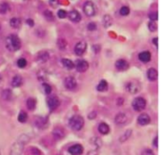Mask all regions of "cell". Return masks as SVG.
<instances>
[{"label": "cell", "instance_id": "cell-1", "mask_svg": "<svg viewBox=\"0 0 165 155\" xmlns=\"http://www.w3.org/2000/svg\"><path fill=\"white\" fill-rule=\"evenodd\" d=\"M6 47L9 51H17L21 47V41L17 36L11 35L6 39Z\"/></svg>", "mask_w": 165, "mask_h": 155}, {"label": "cell", "instance_id": "cell-2", "mask_svg": "<svg viewBox=\"0 0 165 155\" xmlns=\"http://www.w3.org/2000/svg\"><path fill=\"white\" fill-rule=\"evenodd\" d=\"M25 135H23L17 141L12 145L11 148L10 155H21L24 151V146L25 143H27L28 141H24Z\"/></svg>", "mask_w": 165, "mask_h": 155}, {"label": "cell", "instance_id": "cell-3", "mask_svg": "<svg viewBox=\"0 0 165 155\" xmlns=\"http://www.w3.org/2000/svg\"><path fill=\"white\" fill-rule=\"evenodd\" d=\"M85 121L84 119L79 115H75L69 120V126L73 130L75 131H79L82 129L84 126Z\"/></svg>", "mask_w": 165, "mask_h": 155}, {"label": "cell", "instance_id": "cell-4", "mask_svg": "<svg viewBox=\"0 0 165 155\" xmlns=\"http://www.w3.org/2000/svg\"><path fill=\"white\" fill-rule=\"evenodd\" d=\"M132 107L137 111H143L146 107V100L142 97L135 98L132 102Z\"/></svg>", "mask_w": 165, "mask_h": 155}, {"label": "cell", "instance_id": "cell-5", "mask_svg": "<svg viewBox=\"0 0 165 155\" xmlns=\"http://www.w3.org/2000/svg\"><path fill=\"white\" fill-rule=\"evenodd\" d=\"M126 90L128 91L131 94H136L140 91L141 89V86L140 83L136 80H132V81L129 82L126 86Z\"/></svg>", "mask_w": 165, "mask_h": 155}, {"label": "cell", "instance_id": "cell-6", "mask_svg": "<svg viewBox=\"0 0 165 155\" xmlns=\"http://www.w3.org/2000/svg\"><path fill=\"white\" fill-rule=\"evenodd\" d=\"M83 11L87 16H93L96 14V7L93 2L88 1L84 4Z\"/></svg>", "mask_w": 165, "mask_h": 155}, {"label": "cell", "instance_id": "cell-7", "mask_svg": "<svg viewBox=\"0 0 165 155\" xmlns=\"http://www.w3.org/2000/svg\"><path fill=\"white\" fill-rule=\"evenodd\" d=\"M47 103H48V108L52 110V111H53V110L57 109V107H59V105H60V100H59L58 97L52 95L50 96V97L48 99Z\"/></svg>", "mask_w": 165, "mask_h": 155}, {"label": "cell", "instance_id": "cell-8", "mask_svg": "<svg viewBox=\"0 0 165 155\" xmlns=\"http://www.w3.org/2000/svg\"><path fill=\"white\" fill-rule=\"evenodd\" d=\"M84 148L81 145L76 144L69 148V153L71 155H81L82 154Z\"/></svg>", "mask_w": 165, "mask_h": 155}, {"label": "cell", "instance_id": "cell-9", "mask_svg": "<svg viewBox=\"0 0 165 155\" xmlns=\"http://www.w3.org/2000/svg\"><path fill=\"white\" fill-rule=\"evenodd\" d=\"M75 67H76L77 70L79 71V72H85L88 70V68H89V63L86 61H85V60H78L76 62Z\"/></svg>", "mask_w": 165, "mask_h": 155}, {"label": "cell", "instance_id": "cell-10", "mask_svg": "<svg viewBox=\"0 0 165 155\" xmlns=\"http://www.w3.org/2000/svg\"><path fill=\"white\" fill-rule=\"evenodd\" d=\"M86 49V43L85 41H80L75 45L74 52L77 56H81Z\"/></svg>", "mask_w": 165, "mask_h": 155}, {"label": "cell", "instance_id": "cell-11", "mask_svg": "<svg viewBox=\"0 0 165 155\" xmlns=\"http://www.w3.org/2000/svg\"><path fill=\"white\" fill-rule=\"evenodd\" d=\"M65 87L69 90L74 89L77 86V81L75 78H73V77L72 76L67 77V78L65 79Z\"/></svg>", "mask_w": 165, "mask_h": 155}, {"label": "cell", "instance_id": "cell-12", "mask_svg": "<svg viewBox=\"0 0 165 155\" xmlns=\"http://www.w3.org/2000/svg\"><path fill=\"white\" fill-rule=\"evenodd\" d=\"M151 121V118L150 116H148V114L146 113H143L141 114L140 116L138 117V120H137V122L138 124L142 126H144V125H148Z\"/></svg>", "mask_w": 165, "mask_h": 155}, {"label": "cell", "instance_id": "cell-13", "mask_svg": "<svg viewBox=\"0 0 165 155\" xmlns=\"http://www.w3.org/2000/svg\"><path fill=\"white\" fill-rule=\"evenodd\" d=\"M115 66L119 71H125L129 68V63L125 60L120 59L116 61Z\"/></svg>", "mask_w": 165, "mask_h": 155}, {"label": "cell", "instance_id": "cell-14", "mask_svg": "<svg viewBox=\"0 0 165 155\" xmlns=\"http://www.w3.org/2000/svg\"><path fill=\"white\" fill-rule=\"evenodd\" d=\"M52 135H53L55 139H57V140H61V139L64 138L65 133L63 129H61L60 127H57V128H55L53 132H52Z\"/></svg>", "mask_w": 165, "mask_h": 155}, {"label": "cell", "instance_id": "cell-15", "mask_svg": "<svg viewBox=\"0 0 165 155\" xmlns=\"http://www.w3.org/2000/svg\"><path fill=\"white\" fill-rule=\"evenodd\" d=\"M68 15H69V20L74 23H78L81 20V16L80 13L77 11H75V10L70 11Z\"/></svg>", "mask_w": 165, "mask_h": 155}, {"label": "cell", "instance_id": "cell-16", "mask_svg": "<svg viewBox=\"0 0 165 155\" xmlns=\"http://www.w3.org/2000/svg\"><path fill=\"white\" fill-rule=\"evenodd\" d=\"M151 58H152V55L149 51H144L139 54V59L142 62H148L150 61Z\"/></svg>", "mask_w": 165, "mask_h": 155}, {"label": "cell", "instance_id": "cell-17", "mask_svg": "<svg viewBox=\"0 0 165 155\" xmlns=\"http://www.w3.org/2000/svg\"><path fill=\"white\" fill-rule=\"evenodd\" d=\"M148 78L150 81H156L158 79V72L154 68H151L148 71Z\"/></svg>", "mask_w": 165, "mask_h": 155}, {"label": "cell", "instance_id": "cell-18", "mask_svg": "<svg viewBox=\"0 0 165 155\" xmlns=\"http://www.w3.org/2000/svg\"><path fill=\"white\" fill-rule=\"evenodd\" d=\"M48 58H49V54L45 51L39 52V54L37 55V61L39 62H41V63L46 62L48 60Z\"/></svg>", "mask_w": 165, "mask_h": 155}, {"label": "cell", "instance_id": "cell-19", "mask_svg": "<svg viewBox=\"0 0 165 155\" xmlns=\"http://www.w3.org/2000/svg\"><path fill=\"white\" fill-rule=\"evenodd\" d=\"M98 131L103 135L108 134L110 133V127L106 123H101L100 125H98Z\"/></svg>", "mask_w": 165, "mask_h": 155}, {"label": "cell", "instance_id": "cell-20", "mask_svg": "<svg viewBox=\"0 0 165 155\" xmlns=\"http://www.w3.org/2000/svg\"><path fill=\"white\" fill-rule=\"evenodd\" d=\"M115 122L118 125H123L126 122V116L125 114L119 113L118 114L116 117H115Z\"/></svg>", "mask_w": 165, "mask_h": 155}, {"label": "cell", "instance_id": "cell-21", "mask_svg": "<svg viewBox=\"0 0 165 155\" xmlns=\"http://www.w3.org/2000/svg\"><path fill=\"white\" fill-rule=\"evenodd\" d=\"M61 63L63 64V66L67 70H72V69L75 67V64L71 60L67 59V58H63V59L61 60Z\"/></svg>", "mask_w": 165, "mask_h": 155}, {"label": "cell", "instance_id": "cell-22", "mask_svg": "<svg viewBox=\"0 0 165 155\" xmlns=\"http://www.w3.org/2000/svg\"><path fill=\"white\" fill-rule=\"evenodd\" d=\"M22 83H23V79H22V77L20 75H15L12 79V82H11V85L13 86L14 87H19L22 85Z\"/></svg>", "mask_w": 165, "mask_h": 155}, {"label": "cell", "instance_id": "cell-23", "mask_svg": "<svg viewBox=\"0 0 165 155\" xmlns=\"http://www.w3.org/2000/svg\"><path fill=\"white\" fill-rule=\"evenodd\" d=\"M10 25H11L13 29H19L21 25V20L19 18H12L10 20Z\"/></svg>", "mask_w": 165, "mask_h": 155}, {"label": "cell", "instance_id": "cell-24", "mask_svg": "<svg viewBox=\"0 0 165 155\" xmlns=\"http://www.w3.org/2000/svg\"><path fill=\"white\" fill-rule=\"evenodd\" d=\"M36 101L34 98H29L27 101V107L29 110L32 111L36 108Z\"/></svg>", "mask_w": 165, "mask_h": 155}, {"label": "cell", "instance_id": "cell-25", "mask_svg": "<svg viewBox=\"0 0 165 155\" xmlns=\"http://www.w3.org/2000/svg\"><path fill=\"white\" fill-rule=\"evenodd\" d=\"M108 87V84H107V81L106 80H102L100 83H98V87H97V89H98V91H104Z\"/></svg>", "mask_w": 165, "mask_h": 155}, {"label": "cell", "instance_id": "cell-26", "mask_svg": "<svg viewBox=\"0 0 165 155\" xmlns=\"http://www.w3.org/2000/svg\"><path fill=\"white\" fill-rule=\"evenodd\" d=\"M47 125V120L44 118H42V117H39V118L37 119L36 120V125L39 128H43Z\"/></svg>", "mask_w": 165, "mask_h": 155}, {"label": "cell", "instance_id": "cell-27", "mask_svg": "<svg viewBox=\"0 0 165 155\" xmlns=\"http://www.w3.org/2000/svg\"><path fill=\"white\" fill-rule=\"evenodd\" d=\"M10 7L7 2L0 3V14H6L9 11Z\"/></svg>", "mask_w": 165, "mask_h": 155}, {"label": "cell", "instance_id": "cell-28", "mask_svg": "<svg viewBox=\"0 0 165 155\" xmlns=\"http://www.w3.org/2000/svg\"><path fill=\"white\" fill-rule=\"evenodd\" d=\"M90 141H91V144L93 145H95L96 148L97 149H99L101 146H102V140H101L100 138H93Z\"/></svg>", "mask_w": 165, "mask_h": 155}, {"label": "cell", "instance_id": "cell-29", "mask_svg": "<svg viewBox=\"0 0 165 155\" xmlns=\"http://www.w3.org/2000/svg\"><path fill=\"white\" fill-rule=\"evenodd\" d=\"M131 133H132V132H131V130H130V129H129V130H127V131L125 132V133H124L123 135H122V137L119 138V141L122 142V143L124 141H126L127 140V139H128V138L130 137V135H131Z\"/></svg>", "mask_w": 165, "mask_h": 155}, {"label": "cell", "instance_id": "cell-30", "mask_svg": "<svg viewBox=\"0 0 165 155\" xmlns=\"http://www.w3.org/2000/svg\"><path fill=\"white\" fill-rule=\"evenodd\" d=\"M18 120H19V121L21 123L26 122L27 120H28V115H27L26 112H24V111H21V112L19 114Z\"/></svg>", "mask_w": 165, "mask_h": 155}, {"label": "cell", "instance_id": "cell-31", "mask_svg": "<svg viewBox=\"0 0 165 155\" xmlns=\"http://www.w3.org/2000/svg\"><path fill=\"white\" fill-rule=\"evenodd\" d=\"M43 15H44V17H45L48 21H53V20H54V15H53L52 11L46 10V11L43 12Z\"/></svg>", "mask_w": 165, "mask_h": 155}, {"label": "cell", "instance_id": "cell-32", "mask_svg": "<svg viewBox=\"0 0 165 155\" xmlns=\"http://www.w3.org/2000/svg\"><path fill=\"white\" fill-rule=\"evenodd\" d=\"M103 23H104V26L106 28L111 26V24H112V19H111V16L108 15H105L104 18H103Z\"/></svg>", "mask_w": 165, "mask_h": 155}, {"label": "cell", "instance_id": "cell-33", "mask_svg": "<svg viewBox=\"0 0 165 155\" xmlns=\"http://www.w3.org/2000/svg\"><path fill=\"white\" fill-rule=\"evenodd\" d=\"M57 44H58L59 48L61 49H65L66 48V46H67V42L65 39H59Z\"/></svg>", "mask_w": 165, "mask_h": 155}, {"label": "cell", "instance_id": "cell-34", "mask_svg": "<svg viewBox=\"0 0 165 155\" xmlns=\"http://www.w3.org/2000/svg\"><path fill=\"white\" fill-rule=\"evenodd\" d=\"M148 28H149V30L151 32H155V31L157 30V24L156 23V21H151L149 24H148Z\"/></svg>", "mask_w": 165, "mask_h": 155}, {"label": "cell", "instance_id": "cell-35", "mask_svg": "<svg viewBox=\"0 0 165 155\" xmlns=\"http://www.w3.org/2000/svg\"><path fill=\"white\" fill-rule=\"evenodd\" d=\"M43 88L46 95H49L51 92H52V87H51V86L47 84V83H43Z\"/></svg>", "mask_w": 165, "mask_h": 155}, {"label": "cell", "instance_id": "cell-36", "mask_svg": "<svg viewBox=\"0 0 165 155\" xmlns=\"http://www.w3.org/2000/svg\"><path fill=\"white\" fill-rule=\"evenodd\" d=\"M130 13V9H129L128 7H126V6H124L122 7V8L120 9V14L123 16H126L128 14Z\"/></svg>", "mask_w": 165, "mask_h": 155}, {"label": "cell", "instance_id": "cell-37", "mask_svg": "<svg viewBox=\"0 0 165 155\" xmlns=\"http://www.w3.org/2000/svg\"><path fill=\"white\" fill-rule=\"evenodd\" d=\"M17 64L20 68H24L27 66V60L25 58H20L18 60Z\"/></svg>", "mask_w": 165, "mask_h": 155}, {"label": "cell", "instance_id": "cell-38", "mask_svg": "<svg viewBox=\"0 0 165 155\" xmlns=\"http://www.w3.org/2000/svg\"><path fill=\"white\" fill-rule=\"evenodd\" d=\"M2 96L5 99H10L11 97V91L10 90H6V91H3V93H2Z\"/></svg>", "mask_w": 165, "mask_h": 155}, {"label": "cell", "instance_id": "cell-39", "mask_svg": "<svg viewBox=\"0 0 165 155\" xmlns=\"http://www.w3.org/2000/svg\"><path fill=\"white\" fill-rule=\"evenodd\" d=\"M67 12L65 10H59L58 12H57V15L60 19H65L67 16Z\"/></svg>", "mask_w": 165, "mask_h": 155}, {"label": "cell", "instance_id": "cell-40", "mask_svg": "<svg viewBox=\"0 0 165 155\" xmlns=\"http://www.w3.org/2000/svg\"><path fill=\"white\" fill-rule=\"evenodd\" d=\"M149 18H150L152 21H156L158 20V13L156 11L152 12V13L149 14Z\"/></svg>", "mask_w": 165, "mask_h": 155}, {"label": "cell", "instance_id": "cell-41", "mask_svg": "<svg viewBox=\"0 0 165 155\" xmlns=\"http://www.w3.org/2000/svg\"><path fill=\"white\" fill-rule=\"evenodd\" d=\"M49 4H50L51 7H52L53 8H56L59 6L60 4V2L59 0H49Z\"/></svg>", "mask_w": 165, "mask_h": 155}, {"label": "cell", "instance_id": "cell-42", "mask_svg": "<svg viewBox=\"0 0 165 155\" xmlns=\"http://www.w3.org/2000/svg\"><path fill=\"white\" fill-rule=\"evenodd\" d=\"M141 155H155V154L152 149H144V150L142 152Z\"/></svg>", "mask_w": 165, "mask_h": 155}, {"label": "cell", "instance_id": "cell-43", "mask_svg": "<svg viewBox=\"0 0 165 155\" xmlns=\"http://www.w3.org/2000/svg\"><path fill=\"white\" fill-rule=\"evenodd\" d=\"M87 29H89V31L96 30V29H97V25H96V24H94V23H89V24L87 25Z\"/></svg>", "mask_w": 165, "mask_h": 155}, {"label": "cell", "instance_id": "cell-44", "mask_svg": "<svg viewBox=\"0 0 165 155\" xmlns=\"http://www.w3.org/2000/svg\"><path fill=\"white\" fill-rule=\"evenodd\" d=\"M32 153L33 155H41V152L37 148H32Z\"/></svg>", "mask_w": 165, "mask_h": 155}, {"label": "cell", "instance_id": "cell-45", "mask_svg": "<svg viewBox=\"0 0 165 155\" xmlns=\"http://www.w3.org/2000/svg\"><path fill=\"white\" fill-rule=\"evenodd\" d=\"M27 24H28L30 27H33V25H34V21H33L32 19H28V20H27Z\"/></svg>", "mask_w": 165, "mask_h": 155}, {"label": "cell", "instance_id": "cell-46", "mask_svg": "<svg viewBox=\"0 0 165 155\" xmlns=\"http://www.w3.org/2000/svg\"><path fill=\"white\" fill-rule=\"evenodd\" d=\"M98 151L96 150H90L89 152V153H87V155H98Z\"/></svg>", "mask_w": 165, "mask_h": 155}, {"label": "cell", "instance_id": "cell-47", "mask_svg": "<svg viewBox=\"0 0 165 155\" xmlns=\"http://www.w3.org/2000/svg\"><path fill=\"white\" fill-rule=\"evenodd\" d=\"M96 117V112L95 111H93V112H91V113L89 115V119H95Z\"/></svg>", "mask_w": 165, "mask_h": 155}, {"label": "cell", "instance_id": "cell-48", "mask_svg": "<svg viewBox=\"0 0 165 155\" xmlns=\"http://www.w3.org/2000/svg\"><path fill=\"white\" fill-rule=\"evenodd\" d=\"M153 145H154L156 148H157V147H158V138H157V137H156V138H155L154 141H153Z\"/></svg>", "mask_w": 165, "mask_h": 155}, {"label": "cell", "instance_id": "cell-49", "mask_svg": "<svg viewBox=\"0 0 165 155\" xmlns=\"http://www.w3.org/2000/svg\"><path fill=\"white\" fill-rule=\"evenodd\" d=\"M152 42L154 43L155 45H156V46H158V38L157 37H156V38H154V39L152 40Z\"/></svg>", "mask_w": 165, "mask_h": 155}, {"label": "cell", "instance_id": "cell-50", "mask_svg": "<svg viewBox=\"0 0 165 155\" xmlns=\"http://www.w3.org/2000/svg\"><path fill=\"white\" fill-rule=\"evenodd\" d=\"M1 83H2V76L0 75V84H1Z\"/></svg>", "mask_w": 165, "mask_h": 155}, {"label": "cell", "instance_id": "cell-51", "mask_svg": "<svg viewBox=\"0 0 165 155\" xmlns=\"http://www.w3.org/2000/svg\"><path fill=\"white\" fill-rule=\"evenodd\" d=\"M0 29H1V25H0Z\"/></svg>", "mask_w": 165, "mask_h": 155}, {"label": "cell", "instance_id": "cell-52", "mask_svg": "<svg viewBox=\"0 0 165 155\" xmlns=\"http://www.w3.org/2000/svg\"><path fill=\"white\" fill-rule=\"evenodd\" d=\"M0 155H1V153H0Z\"/></svg>", "mask_w": 165, "mask_h": 155}]
</instances>
